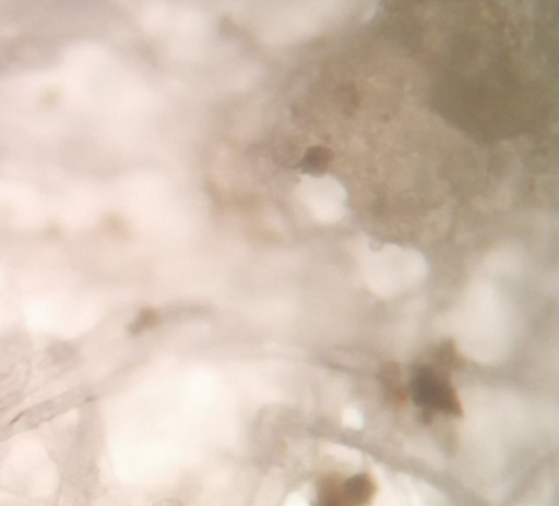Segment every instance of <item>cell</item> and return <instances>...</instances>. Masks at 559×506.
<instances>
[{"label":"cell","instance_id":"cell-1","mask_svg":"<svg viewBox=\"0 0 559 506\" xmlns=\"http://www.w3.org/2000/svg\"><path fill=\"white\" fill-rule=\"evenodd\" d=\"M378 492L372 473L332 470L317 479L312 506H372Z\"/></svg>","mask_w":559,"mask_h":506},{"label":"cell","instance_id":"cell-2","mask_svg":"<svg viewBox=\"0 0 559 506\" xmlns=\"http://www.w3.org/2000/svg\"><path fill=\"white\" fill-rule=\"evenodd\" d=\"M404 397H411L415 407L427 414H454L460 413L461 405L454 390L450 375L440 369L424 368L414 375L404 391Z\"/></svg>","mask_w":559,"mask_h":506}]
</instances>
